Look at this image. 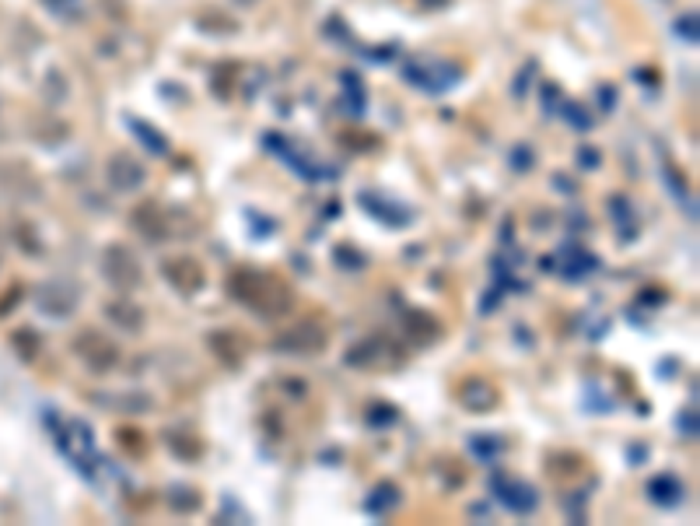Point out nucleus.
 <instances>
[{"instance_id": "f257e3e1", "label": "nucleus", "mask_w": 700, "mask_h": 526, "mask_svg": "<svg viewBox=\"0 0 700 526\" xmlns=\"http://www.w3.org/2000/svg\"><path fill=\"white\" fill-rule=\"evenodd\" d=\"M228 292L235 295V302L256 309L260 316H277V312L287 309V288L280 285L274 274H263V271H253V267L231 274Z\"/></svg>"}, {"instance_id": "f03ea898", "label": "nucleus", "mask_w": 700, "mask_h": 526, "mask_svg": "<svg viewBox=\"0 0 700 526\" xmlns=\"http://www.w3.org/2000/svg\"><path fill=\"white\" fill-rule=\"evenodd\" d=\"M403 77L424 91H445L459 81V67L448 60H434V57H414L403 64Z\"/></svg>"}, {"instance_id": "7ed1b4c3", "label": "nucleus", "mask_w": 700, "mask_h": 526, "mask_svg": "<svg viewBox=\"0 0 700 526\" xmlns=\"http://www.w3.org/2000/svg\"><path fill=\"white\" fill-rule=\"evenodd\" d=\"M102 274H105V281H109L113 288H120V292H134V288L140 285L137 256H134L123 242H113V246H105V249H102Z\"/></svg>"}, {"instance_id": "20e7f679", "label": "nucleus", "mask_w": 700, "mask_h": 526, "mask_svg": "<svg viewBox=\"0 0 700 526\" xmlns=\"http://www.w3.org/2000/svg\"><path fill=\"white\" fill-rule=\"evenodd\" d=\"M350 369H393L400 362V348L389 337H364L344 355Z\"/></svg>"}, {"instance_id": "39448f33", "label": "nucleus", "mask_w": 700, "mask_h": 526, "mask_svg": "<svg viewBox=\"0 0 700 526\" xmlns=\"http://www.w3.org/2000/svg\"><path fill=\"white\" fill-rule=\"evenodd\" d=\"M490 488H494V495H497V502L504 506V509H511V513H533L536 506H540V495H536V488L533 484H525V481H518V477H508V474H494L490 477Z\"/></svg>"}, {"instance_id": "423d86ee", "label": "nucleus", "mask_w": 700, "mask_h": 526, "mask_svg": "<svg viewBox=\"0 0 700 526\" xmlns=\"http://www.w3.org/2000/svg\"><path fill=\"white\" fill-rule=\"evenodd\" d=\"M77 355L95 369V373H109L116 362H120V351H116V344H109L102 334H95V330H88V334H81L77 337Z\"/></svg>"}, {"instance_id": "0eeeda50", "label": "nucleus", "mask_w": 700, "mask_h": 526, "mask_svg": "<svg viewBox=\"0 0 700 526\" xmlns=\"http://www.w3.org/2000/svg\"><path fill=\"white\" fill-rule=\"evenodd\" d=\"M105 179H109L113 190L130 193V190H140V186H144L147 169L140 165L134 154H113V158H109V169H105Z\"/></svg>"}, {"instance_id": "6e6552de", "label": "nucleus", "mask_w": 700, "mask_h": 526, "mask_svg": "<svg viewBox=\"0 0 700 526\" xmlns=\"http://www.w3.org/2000/svg\"><path fill=\"white\" fill-rule=\"evenodd\" d=\"M60 446H64V452L77 463V470L88 474V467L95 463V439H91V428H88L84 421H67Z\"/></svg>"}, {"instance_id": "1a4fd4ad", "label": "nucleus", "mask_w": 700, "mask_h": 526, "mask_svg": "<svg viewBox=\"0 0 700 526\" xmlns=\"http://www.w3.org/2000/svg\"><path fill=\"white\" fill-rule=\"evenodd\" d=\"M326 348V330L315 323H301L291 326L284 337L277 341V351H291V355H315Z\"/></svg>"}, {"instance_id": "9d476101", "label": "nucleus", "mask_w": 700, "mask_h": 526, "mask_svg": "<svg viewBox=\"0 0 700 526\" xmlns=\"http://www.w3.org/2000/svg\"><path fill=\"white\" fill-rule=\"evenodd\" d=\"M165 278L175 285V292L183 295H197L204 288V271L197 260L190 256H175V260H165Z\"/></svg>"}, {"instance_id": "9b49d317", "label": "nucleus", "mask_w": 700, "mask_h": 526, "mask_svg": "<svg viewBox=\"0 0 700 526\" xmlns=\"http://www.w3.org/2000/svg\"><path fill=\"white\" fill-rule=\"evenodd\" d=\"M459 400H463L470 411L484 414V411H490V404L497 400V393H494V386L484 382V379H470V382L459 389Z\"/></svg>"}, {"instance_id": "f8f14e48", "label": "nucleus", "mask_w": 700, "mask_h": 526, "mask_svg": "<svg viewBox=\"0 0 700 526\" xmlns=\"http://www.w3.org/2000/svg\"><path fill=\"white\" fill-rule=\"evenodd\" d=\"M648 495H651V502H658V506H680V499L687 495V488L680 484V477L662 474V477H655V481L648 484Z\"/></svg>"}, {"instance_id": "ddd939ff", "label": "nucleus", "mask_w": 700, "mask_h": 526, "mask_svg": "<svg viewBox=\"0 0 700 526\" xmlns=\"http://www.w3.org/2000/svg\"><path fill=\"white\" fill-rule=\"evenodd\" d=\"M105 312H109L113 323H120V326L130 330V334H140V330H144V312H140L130 299H116Z\"/></svg>"}, {"instance_id": "4468645a", "label": "nucleus", "mask_w": 700, "mask_h": 526, "mask_svg": "<svg viewBox=\"0 0 700 526\" xmlns=\"http://www.w3.org/2000/svg\"><path fill=\"white\" fill-rule=\"evenodd\" d=\"M134 228H140L147 239H161L165 235V215L154 204H144L134 211Z\"/></svg>"}, {"instance_id": "2eb2a0df", "label": "nucleus", "mask_w": 700, "mask_h": 526, "mask_svg": "<svg viewBox=\"0 0 700 526\" xmlns=\"http://www.w3.org/2000/svg\"><path fill=\"white\" fill-rule=\"evenodd\" d=\"M407 334L420 341V344H427V341H434L438 337V319L431 316V312H407Z\"/></svg>"}, {"instance_id": "dca6fc26", "label": "nucleus", "mask_w": 700, "mask_h": 526, "mask_svg": "<svg viewBox=\"0 0 700 526\" xmlns=\"http://www.w3.org/2000/svg\"><path fill=\"white\" fill-rule=\"evenodd\" d=\"M396 506H400V488H396L393 481L378 484V488L371 491V499H368V513H378V516H385V513L396 509Z\"/></svg>"}, {"instance_id": "f3484780", "label": "nucleus", "mask_w": 700, "mask_h": 526, "mask_svg": "<svg viewBox=\"0 0 700 526\" xmlns=\"http://www.w3.org/2000/svg\"><path fill=\"white\" fill-rule=\"evenodd\" d=\"M127 127H134V134L144 141V148L147 151H154V154H168V141H165L151 123H144V120H137V116H127Z\"/></svg>"}, {"instance_id": "a211bd4d", "label": "nucleus", "mask_w": 700, "mask_h": 526, "mask_svg": "<svg viewBox=\"0 0 700 526\" xmlns=\"http://www.w3.org/2000/svg\"><path fill=\"white\" fill-rule=\"evenodd\" d=\"M200 506V495L193 491V488H172V509H179V513H193Z\"/></svg>"}, {"instance_id": "6ab92c4d", "label": "nucleus", "mask_w": 700, "mask_h": 526, "mask_svg": "<svg viewBox=\"0 0 700 526\" xmlns=\"http://www.w3.org/2000/svg\"><path fill=\"white\" fill-rule=\"evenodd\" d=\"M470 450L477 452L480 459H494V456L501 452V443H497L494 436H473V439H470Z\"/></svg>"}, {"instance_id": "aec40b11", "label": "nucleus", "mask_w": 700, "mask_h": 526, "mask_svg": "<svg viewBox=\"0 0 700 526\" xmlns=\"http://www.w3.org/2000/svg\"><path fill=\"white\" fill-rule=\"evenodd\" d=\"M564 120H567L571 127H578V130H592V116H588L581 106H564Z\"/></svg>"}, {"instance_id": "412c9836", "label": "nucleus", "mask_w": 700, "mask_h": 526, "mask_svg": "<svg viewBox=\"0 0 700 526\" xmlns=\"http://www.w3.org/2000/svg\"><path fill=\"white\" fill-rule=\"evenodd\" d=\"M400 414H396V407H389V404H371V411H368V421L371 425H393Z\"/></svg>"}, {"instance_id": "4be33fe9", "label": "nucleus", "mask_w": 700, "mask_h": 526, "mask_svg": "<svg viewBox=\"0 0 700 526\" xmlns=\"http://www.w3.org/2000/svg\"><path fill=\"white\" fill-rule=\"evenodd\" d=\"M610 208L617 211V215H613V222H617V225H620V228L627 225V218H630V215H634V211H630V208H627V200H624V197H613V200H610Z\"/></svg>"}, {"instance_id": "5701e85b", "label": "nucleus", "mask_w": 700, "mask_h": 526, "mask_svg": "<svg viewBox=\"0 0 700 526\" xmlns=\"http://www.w3.org/2000/svg\"><path fill=\"white\" fill-rule=\"evenodd\" d=\"M694 18H697V14H683V21L676 25V32H680V35H687L690 43H697V21H694Z\"/></svg>"}, {"instance_id": "b1692460", "label": "nucleus", "mask_w": 700, "mask_h": 526, "mask_svg": "<svg viewBox=\"0 0 700 526\" xmlns=\"http://www.w3.org/2000/svg\"><path fill=\"white\" fill-rule=\"evenodd\" d=\"M337 263H350V267H364V256L354 249H337Z\"/></svg>"}, {"instance_id": "393cba45", "label": "nucleus", "mask_w": 700, "mask_h": 526, "mask_svg": "<svg viewBox=\"0 0 700 526\" xmlns=\"http://www.w3.org/2000/svg\"><path fill=\"white\" fill-rule=\"evenodd\" d=\"M511 165H515V169H529V165H533V158H529V151L522 148H515V154H511Z\"/></svg>"}, {"instance_id": "a878e982", "label": "nucleus", "mask_w": 700, "mask_h": 526, "mask_svg": "<svg viewBox=\"0 0 700 526\" xmlns=\"http://www.w3.org/2000/svg\"><path fill=\"white\" fill-rule=\"evenodd\" d=\"M581 165H585V169H595V165H599V154L592 148H585L581 151Z\"/></svg>"}, {"instance_id": "bb28decb", "label": "nucleus", "mask_w": 700, "mask_h": 526, "mask_svg": "<svg viewBox=\"0 0 700 526\" xmlns=\"http://www.w3.org/2000/svg\"><path fill=\"white\" fill-rule=\"evenodd\" d=\"M231 4H238V7H256L260 0H231Z\"/></svg>"}, {"instance_id": "cd10ccee", "label": "nucleus", "mask_w": 700, "mask_h": 526, "mask_svg": "<svg viewBox=\"0 0 700 526\" xmlns=\"http://www.w3.org/2000/svg\"><path fill=\"white\" fill-rule=\"evenodd\" d=\"M46 4H50V7H67L70 0H46Z\"/></svg>"}]
</instances>
